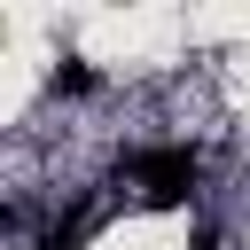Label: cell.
I'll return each mask as SVG.
<instances>
[{
    "instance_id": "6da1fadb",
    "label": "cell",
    "mask_w": 250,
    "mask_h": 250,
    "mask_svg": "<svg viewBox=\"0 0 250 250\" xmlns=\"http://www.w3.org/2000/svg\"><path fill=\"white\" fill-rule=\"evenodd\" d=\"M117 172L141 188L148 211H180V203L195 195V180H203V156H195V148H133Z\"/></svg>"
},
{
    "instance_id": "7a4b0ae2",
    "label": "cell",
    "mask_w": 250,
    "mask_h": 250,
    "mask_svg": "<svg viewBox=\"0 0 250 250\" xmlns=\"http://www.w3.org/2000/svg\"><path fill=\"white\" fill-rule=\"evenodd\" d=\"M55 94H94V70H86V62H62V70H55Z\"/></svg>"
},
{
    "instance_id": "3957f363",
    "label": "cell",
    "mask_w": 250,
    "mask_h": 250,
    "mask_svg": "<svg viewBox=\"0 0 250 250\" xmlns=\"http://www.w3.org/2000/svg\"><path fill=\"white\" fill-rule=\"evenodd\" d=\"M31 250H78V242H70V227H62V219H55V234H39V242H31Z\"/></svg>"
},
{
    "instance_id": "277c9868",
    "label": "cell",
    "mask_w": 250,
    "mask_h": 250,
    "mask_svg": "<svg viewBox=\"0 0 250 250\" xmlns=\"http://www.w3.org/2000/svg\"><path fill=\"white\" fill-rule=\"evenodd\" d=\"M195 250H219V234H195Z\"/></svg>"
}]
</instances>
